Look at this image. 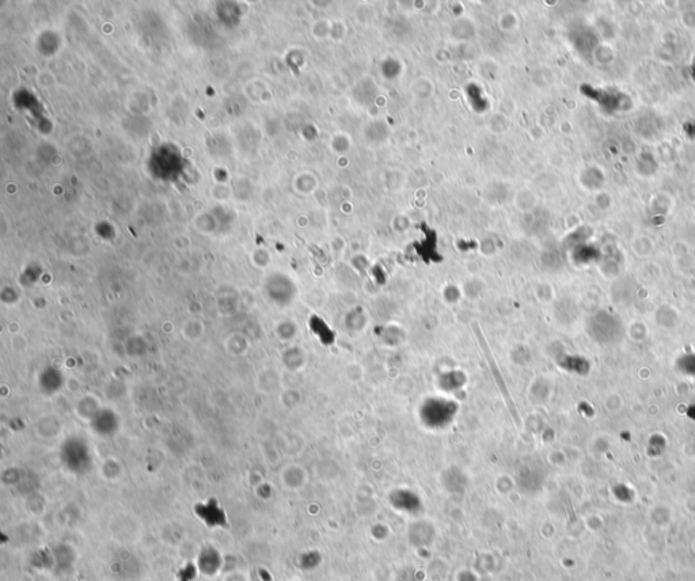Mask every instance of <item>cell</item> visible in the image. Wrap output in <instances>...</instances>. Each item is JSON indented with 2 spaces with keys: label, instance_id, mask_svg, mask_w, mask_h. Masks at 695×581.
<instances>
[]
</instances>
